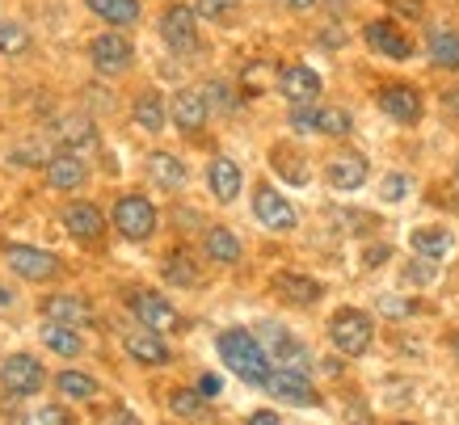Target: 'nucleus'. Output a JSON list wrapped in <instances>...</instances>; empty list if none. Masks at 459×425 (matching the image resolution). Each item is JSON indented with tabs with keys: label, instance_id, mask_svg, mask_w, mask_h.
<instances>
[{
	"label": "nucleus",
	"instance_id": "f257e3e1",
	"mask_svg": "<svg viewBox=\"0 0 459 425\" xmlns=\"http://www.w3.org/2000/svg\"><path fill=\"white\" fill-rule=\"evenodd\" d=\"M215 350H220L223 367L232 370L237 379H245L249 387H265V384H270L274 367H270V358H265L262 342H257L253 333H245V329H228V333H220Z\"/></svg>",
	"mask_w": 459,
	"mask_h": 425
},
{
	"label": "nucleus",
	"instance_id": "f03ea898",
	"mask_svg": "<svg viewBox=\"0 0 459 425\" xmlns=\"http://www.w3.org/2000/svg\"><path fill=\"white\" fill-rule=\"evenodd\" d=\"M0 257L9 261V270H13L22 282H56V278H64V257H56L51 248L0 240Z\"/></svg>",
	"mask_w": 459,
	"mask_h": 425
},
{
	"label": "nucleus",
	"instance_id": "7ed1b4c3",
	"mask_svg": "<svg viewBox=\"0 0 459 425\" xmlns=\"http://www.w3.org/2000/svg\"><path fill=\"white\" fill-rule=\"evenodd\" d=\"M329 342H333L337 354L346 358H362L376 342V329H371V316L359 312V308H342V312L329 320Z\"/></svg>",
	"mask_w": 459,
	"mask_h": 425
},
{
	"label": "nucleus",
	"instance_id": "20e7f679",
	"mask_svg": "<svg viewBox=\"0 0 459 425\" xmlns=\"http://www.w3.org/2000/svg\"><path fill=\"white\" fill-rule=\"evenodd\" d=\"M114 228L123 240L131 245H143V240H152L156 236V206L143 198V194H123L118 203H114Z\"/></svg>",
	"mask_w": 459,
	"mask_h": 425
},
{
	"label": "nucleus",
	"instance_id": "39448f33",
	"mask_svg": "<svg viewBox=\"0 0 459 425\" xmlns=\"http://www.w3.org/2000/svg\"><path fill=\"white\" fill-rule=\"evenodd\" d=\"M0 387H4V396H39L42 387H47V367H42L34 354H9L0 362Z\"/></svg>",
	"mask_w": 459,
	"mask_h": 425
},
{
	"label": "nucleus",
	"instance_id": "423d86ee",
	"mask_svg": "<svg viewBox=\"0 0 459 425\" xmlns=\"http://www.w3.org/2000/svg\"><path fill=\"white\" fill-rule=\"evenodd\" d=\"M350 126H354V118H350L342 106H295L291 110V131H299V135H329V139H342L350 135Z\"/></svg>",
	"mask_w": 459,
	"mask_h": 425
},
{
	"label": "nucleus",
	"instance_id": "0eeeda50",
	"mask_svg": "<svg viewBox=\"0 0 459 425\" xmlns=\"http://www.w3.org/2000/svg\"><path fill=\"white\" fill-rule=\"evenodd\" d=\"M160 39H165V47L178 51V56L198 51V9H190V4H169L165 13H160Z\"/></svg>",
	"mask_w": 459,
	"mask_h": 425
},
{
	"label": "nucleus",
	"instance_id": "6e6552de",
	"mask_svg": "<svg viewBox=\"0 0 459 425\" xmlns=\"http://www.w3.org/2000/svg\"><path fill=\"white\" fill-rule=\"evenodd\" d=\"M126 308H131V316H135L140 325H148V329H156V333H173L181 325L178 308H173L160 291H126Z\"/></svg>",
	"mask_w": 459,
	"mask_h": 425
},
{
	"label": "nucleus",
	"instance_id": "1a4fd4ad",
	"mask_svg": "<svg viewBox=\"0 0 459 425\" xmlns=\"http://www.w3.org/2000/svg\"><path fill=\"white\" fill-rule=\"evenodd\" d=\"M89 59H93V68H98L101 76H118V72L131 68L135 47H131V39H126V34L106 30V34H98V39L89 42Z\"/></svg>",
	"mask_w": 459,
	"mask_h": 425
},
{
	"label": "nucleus",
	"instance_id": "9d476101",
	"mask_svg": "<svg viewBox=\"0 0 459 425\" xmlns=\"http://www.w3.org/2000/svg\"><path fill=\"white\" fill-rule=\"evenodd\" d=\"M265 392H270L274 400H282V404H299V409H320V392L312 387V379H307V370L279 367L274 375H270V384H265Z\"/></svg>",
	"mask_w": 459,
	"mask_h": 425
},
{
	"label": "nucleus",
	"instance_id": "9b49d317",
	"mask_svg": "<svg viewBox=\"0 0 459 425\" xmlns=\"http://www.w3.org/2000/svg\"><path fill=\"white\" fill-rule=\"evenodd\" d=\"M59 220L72 232V240H81V245H98L101 236H106V215L89 198H72L68 206H59Z\"/></svg>",
	"mask_w": 459,
	"mask_h": 425
},
{
	"label": "nucleus",
	"instance_id": "f8f14e48",
	"mask_svg": "<svg viewBox=\"0 0 459 425\" xmlns=\"http://www.w3.org/2000/svg\"><path fill=\"white\" fill-rule=\"evenodd\" d=\"M253 215H257V223L262 228H270V232H291L295 223H299V215H295V206L282 198L270 181H262L257 190H253Z\"/></svg>",
	"mask_w": 459,
	"mask_h": 425
},
{
	"label": "nucleus",
	"instance_id": "ddd939ff",
	"mask_svg": "<svg viewBox=\"0 0 459 425\" xmlns=\"http://www.w3.org/2000/svg\"><path fill=\"white\" fill-rule=\"evenodd\" d=\"M169 114H173V126H178V131L198 135L211 118V101L203 97V89H181V93H173V101H169Z\"/></svg>",
	"mask_w": 459,
	"mask_h": 425
},
{
	"label": "nucleus",
	"instance_id": "4468645a",
	"mask_svg": "<svg viewBox=\"0 0 459 425\" xmlns=\"http://www.w3.org/2000/svg\"><path fill=\"white\" fill-rule=\"evenodd\" d=\"M47 186L59 194H76L89 186V169H84V160L76 156V152H59V156H51L47 160Z\"/></svg>",
	"mask_w": 459,
	"mask_h": 425
},
{
	"label": "nucleus",
	"instance_id": "2eb2a0df",
	"mask_svg": "<svg viewBox=\"0 0 459 425\" xmlns=\"http://www.w3.org/2000/svg\"><path fill=\"white\" fill-rule=\"evenodd\" d=\"M320 76L307 64H291V68H282L279 72V93L291 101V106H307V101H316L320 97Z\"/></svg>",
	"mask_w": 459,
	"mask_h": 425
},
{
	"label": "nucleus",
	"instance_id": "dca6fc26",
	"mask_svg": "<svg viewBox=\"0 0 459 425\" xmlns=\"http://www.w3.org/2000/svg\"><path fill=\"white\" fill-rule=\"evenodd\" d=\"M379 110L396 123H418L421 118V93L413 84H384L379 89Z\"/></svg>",
	"mask_w": 459,
	"mask_h": 425
},
{
	"label": "nucleus",
	"instance_id": "f3484780",
	"mask_svg": "<svg viewBox=\"0 0 459 425\" xmlns=\"http://www.w3.org/2000/svg\"><path fill=\"white\" fill-rule=\"evenodd\" d=\"M39 312L47 316V320H59V325H76V329L93 320V308H89V299H81V295H72V291L47 295V299L39 303Z\"/></svg>",
	"mask_w": 459,
	"mask_h": 425
},
{
	"label": "nucleus",
	"instance_id": "a211bd4d",
	"mask_svg": "<svg viewBox=\"0 0 459 425\" xmlns=\"http://www.w3.org/2000/svg\"><path fill=\"white\" fill-rule=\"evenodd\" d=\"M362 39H367L371 51H379V56H388V59L413 56V42L404 39V30H396L392 22H367V26H362Z\"/></svg>",
	"mask_w": 459,
	"mask_h": 425
},
{
	"label": "nucleus",
	"instance_id": "6ab92c4d",
	"mask_svg": "<svg viewBox=\"0 0 459 425\" xmlns=\"http://www.w3.org/2000/svg\"><path fill=\"white\" fill-rule=\"evenodd\" d=\"M325 178L342 194L362 190V186H367V160H362L359 152H342V156H333V160L325 165Z\"/></svg>",
	"mask_w": 459,
	"mask_h": 425
},
{
	"label": "nucleus",
	"instance_id": "aec40b11",
	"mask_svg": "<svg viewBox=\"0 0 459 425\" xmlns=\"http://www.w3.org/2000/svg\"><path fill=\"white\" fill-rule=\"evenodd\" d=\"M126 354L135 358V362H143V367H165L169 362V345L160 342V333L148 329V325H140V329H131L123 337Z\"/></svg>",
	"mask_w": 459,
	"mask_h": 425
},
{
	"label": "nucleus",
	"instance_id": "412c9836",
	"mask_svg": "<svg viewBox=\"0 0 459 425\" xmlns=\"http://www.w3.org/2000/svg\"><path fill=\"white\" fill-rule=\"evenodd\" d=\"M207 186H211V194H215L220 203H237V198H240V186H245V173H240L237 160L215 156V160L207 165Z\"/></svg>",
	"mask_w": 459,
	"mask_h": 425
},
{
	"label": "nucleus",
	"instance_id": "4be33fe9",
	"mask_svg": "<svg viewBox=\"0 0 459 425\" xmlns=\"http://www.w3.org/2000/svg\"><path fill=\"white\" fill-rule=\"evenodd\" d=\"M274 291H279V295L291 303V308H307V303H316L320 295H325V287H320L316 278L295 274V270H282V274H274Z\"/></svg>",
	"mask_w": 459,
	"mask_h": 425
},
{
	"label": "nucleus",
	"instance_id": "5701e85b",
	"mask_svg": "<svg viewBox=\"0 0 459 425\" xmlns=\"http://www.w3.org/2000/svg\"><path fill=\"white\" fill-rule=\"evenodd\" d=\"M148 178H152V186H160L165 194L186 190V165H181L173 152H152V156H148Z\"/></svg>",
	"mask_w": 459,
	"mask_h": 425
},
{
	"label": "nucleus",
	"instance_id": "b1692460",
	"mask_svg": "<svg viewBox=\"0 0 459 425\" xmlns=\"http://www.w3.org/2000/svg\"><path fill=\"white\" fill-rule=\"evenodd\" d=\"M39 342L47 345L51 354H59V358L84 354V337H81V329H76V325H59V320H47V325H42V333H39Z\"/></svg>",
	"mask_w": 459,
	"mask_h": 425
},
{
	"label": "nucleus",
	"instance_id": "393cba45",
	"mask_svg": "<svg viewBox=\"0 0 459 425\" xmlns=\"http://www.w3.org/2000/svg\"><path fill=\"white\" fill-rule=\"evenodd\" d=\"M409 248L421 253V257L443 261L446 253L455 248V236L446 232V228H413V232H409Z\"/></svg>",
	"mask_w": 459,
	"mask_h": 425
},
{
	"label": "nucleus",
	"instance_id": "a878e982",
	"mask_svg": "<svg viewBox=\"0 0 459 425\" xmlns=\"http://www.w3.org/2000/svg\"><path fill=\"white\" fill-rule=\"evenodd\" d=\"M203 248H207V257L220 261V265H237L240 253H245V245L237 240V232H228V228H207Z\"/></svg>",
	"mask_w": 459,
	"mask_h": 425
},
{
	"label": "nucleus",
	"instance_id": "bb28decb",
	"mask_svg": "<svg viewBox=\"0 0 459 425\" xmlns=\"http://www.w3.org/2000/svg\"><path fill=\"white\" fill-rule=\"evenodd\" d=\"M89 13H98L106 26H135L140 22V0H84Z\"/></svg>",
	"mask_w": 459,
	"mask_h": 425
},
{
	"label": "nucleus",
	"instance_id": "cd10ccee",
	"mask_svg": "<svg viewBox=\"0 0 459 425\" xmlns=\"http://www.w3.org/2000/svg\"><path fill=\"white\" fill-rule=\"evenodd\" d=\"M131 114H135V126H143L148 135H160V131H165V97L152 93V89L135 97Z\"/></svg>",
	"mask_w": 459,
	"mask_h": 425
},
{
	"label": "nucleus",
	"instance_id": "c85d7f7f",
	"mask_svg": "<svg viewBox=\"0 0 459 425\" xmlns=\"http://www.w3.org/2000/svg\"><path fill=\"white\" fill-rule=\"evenodd\" d=\"M51 384H56L59 396H68V400H93L98 396V379H93V375H84V370H72V367L59 370Z\"/></svg>",
	"mask_w": 459,
	"mask_h": 425
},
{
	"label": "nucleus",
	"instance_id": "c756f323",
	"mask_svg": "<svg viewBox=\"0 0 459 425\" xmlns=\"http://www.w3.org/2000/svg\"><path fill=\"white\" fill-rule=\"evenodd\" d=\"M160 270H165V282H173V287H198V261L186 248H173Z\"/></svg>",
	"mask_w": 459,
	"mask_h": 425
},
{
	"label": "nucleus",
	"instance_id": "7c9ffc66",
	"mask_svg": "<svg viewBox=\"0 0 459 425\" xmlns=\"http://www.w3.org/2000/svg\"><path fill=\"white\" fill-rule=\"evenodd\" d=\"M270 165H274V173H282V178L291 181V186H307V178H312L307 160L295 148H274L270 152Z\"/></svg>",
	"mask_w": 459,
	"mask_h": 425
},
{
	"label": "nucleus",
	"instance_id": "2f4dec72",
	"mask_svg": "<svg viewBox=\"0 0 459 425\" xmlns=\"http://www.w3.org/2000/svg\"><path fill=\"white\" fill-rule=\"evenodd\" d=\"M169 409H173V417H181V421H207L211 409H207V396L203 392H173L169 396Z\"/></svg>",
	"mask_w": 459,
	"mask_h": 425
},
{
	"label": "nucleus",
	"instance_id": "473e14b6",
	"mask_svg": "<svg viewBox=\"0 0 459 425\" xmlns=\"http://www.w3.org/2000/svg\"><path fill=\"white\" fill-rule=\"evenodd\" d=\"M430 59L438 68H459V34L455 30H434L430 34Z\"/></svg>",
	"mask_w": 459,
	"mask_h": 425
},
{
	"label": "nucleus",
	"instance_id": "72a5a7b5",
	"mask_svg": "<svg viewBox=\"0 0 459 425\" xmlns=\"http://www.w3.org/2000/svg\"><path fill=\"white\" fill-rule=\"evenodd\" d=\"M56 135L68 143V148H89L93 139H98V131H93V123L89 118H81V114H72V118H64V123L56 126Z\"/></svg>",
	"mask_w": 459,
	"mask_h": 425
},
{
	"label": "nucleus",
	"instance_id": "f704fd0d",
	"mask_svg": "<svg viewBox=\"0 0 459 425\" xmlns=\"http://www.w3.org/2000/svg\"><path fill=\"white\" fill-rule=\"evenodd\" d=\"M274 358H279V367H295V370H307V367H312L307 345L295 342V337H287V333H279V342H274Z\"/></svg>",
	"mask_w": 459,
	"mask_h": 425
},
{
	"label": "nucleus",
	"instance_id": "c9c22d12",
	"mask_svg": "<svg viewBox=\"0 0 459 425\" xmlns=\"http://www.w3.org/2000/svg\"><path fill=\"white\" fill-rule=\"evenodd\" d=\"M34 39H30L26 26H17V22H0V56H26Z\"/></svg>",
	"mask_w": 459,
	"mask_h": 425
},
{
	"label": "nucleus",
	"instance_id": "e433bc0d",
	"mask_svg": "<svg viewBox=\"0 0 459 425\" xmlns=\"http://www.w3.org/2000/svg\"><path fill=\"white\" fill-rule=\"evenodd\" d=\"M434 278H438V261L434 257H421L418 253V261L404 265V282H413V287H430Z\"/></svg>",
	"mask_w": 459,
	"mask_h": 425
},
{
	"label": "nucleus",
	"instance_id": "4c0bfd02",
	"mask_svg": "<svg viewBox=\"0 0 459 425\" xmlns=\"http://www.w3.org/2000/svg\"><path fill=\"white\" fill-rule=\"evenodd\" d=\"M379 312L388 316V320H404V316H413L421 308L418 299H401V295H379V303H376Z\"/></svg>",
	"mask_w": 459,
	"mask_h": 425
},
{
	"label": "nucleus",
	"instance_id": "58836bf2",
	"mask_svg": "<svg viewBox=\"0 0 459 425\" xmlns=\"http://www.w3.org/2000/svg\"><path fill=\"white\" fill-rule=\"evenodd\" d=\"M203 97H207L211 106H215V110H237V97H232V89H228V84L223 81H211V84H203Z\"/></svg>",
	"mask_w": 459,
	"mask_h": 425
},
{
	"label": "nucleus",
	"instance_id": "ea45409f",
	"mask_svg": "<svg viewBox=\"0 0 459 425\" xmlns=\"http://www.w3.org/2000/svg\"><path fill=\"white\" fill-rule=\"evenodd\" d=\"M232 9H237V0H198V17H207V22H232Z\"/></svg>",
	"mask_w": 459,
	"mask_h": 425
},
{
	"label": "nucleus",
	"instance_id": "a19ab883",
	"mask_svg": "<svg viewBox=\"0 0 459 425\" xmlns=\"http://www.w3.org/2000/svg\"><path fill=\"white\" fill-rule=\"evenodd\" d=\"M404 194H409V178H404V173H388L384 186H379V198H384V203H401Z\"/></svg>",
	"mask_w": 459,
	"mask_h": 425
},
{
	"label": "nucleus",
	"instance_id": "79ce46f5",
	"mask_svg": "<svg viewBox=\"0 0 459 425\" xmlns=\"http://www.w3.org/2000/svg\"><path fill=\"white\" fill-rule=\"evenodd\" d=\"M34 421H42V425H72V409H64V404H47V409L34 412Z\"/></svg>",
	"mask_w": 459,
	"mask_h": 425
},
{
	"label": "nucleus",
	"instance_id": "37998d69",
	"mask_svg": "<svg viewBox=\"0 0 459 425\" xmlns=\"http://www.w3.org/2000/svg\"><path fill=\"white\" fill-rule=\"evenodd\" d=\"M220 387H223V379L220 375H203V379H198V392H203V396H220Z\"/></svg>",
	"mask_w": 459,
	"mask_h": 425
},
{
	"label": "nucleus",
	"instance_id": "c03bdc74",
	"mask_svg": "<svg viewBox=\"0 0 459 425\" xmlns=\"http://www.w3.org/2000/svg\"><path fill=\"white\" fill-rule=\"evenodd\" d=\"M392 9H396V13H404V17H421L418 0H392Z\"/></svg>",
	"mask_w": 459,
	"mask_h": 425
},
{
	"label": "nucleus",
	"instance_id": "a18cd8bd",
	"mask_svg": "<svg viewBox=\"0 0 459 425\" xmlns=\"http://www.w3.org/2000/svg\"><path fill=\"white\" fill-rule=\"evenodd\" d=\"M282 417L279 412H270V409H262V412H249V425H279Z\"/></svg>",
	"mask_w": 459,
	"mask_h": 425
},
{
	"label": "nucleus",
	"instance_id": "49530a36",
	"mask_svg": "<svg viewBox=\"0 0 459 425\" xmlns=\"http://www.w3.org/2000/svg\"><path fill=\"white\" fill-rule=\"evenodd\" d=\"M379 261H388V245H376V248H367V265H379Z\"/></svg>",
	"mask_w": 459,
	"mask_h": 425
},
{
	"label": "nucleus",
	"instance_id": "de8ad7c7",
	"mask_svg": "<svg viewBox=\"0 0 459 425\" xmlns=\"http://www.w3.org/2000/svg\"><path fill=\"white\" fill-rule=\"evenodd\" d=\"M443 106L451 114H459V89H446V93H443Z\"/></svg>",
	"mask_w": 459,
	"mask_h": 425
},
{
	"label": "nucleus",
	"instance_id": "09e8293b",
	"mask_svg": "<svg viewBox=\"0 0 459 425\" xmlns=\"http://www.w3.org/2000/svg\"><path fill=\"white\" fill-rule=\"evenodd\" d=\"M287 4H291L295 13H304V9H316V0H287Z\"/></svg>",
	"mask_w": 459,
	"mask_h": 425
},
{
	"label": "nucleus",
	"instance_id": "8fccbe9b",
	"mask_svg": "<svg viewBox=\"0 0 459 425\" xmlns=\"http://www.w3.org/2000/svg\"><path fill=\"white\" fill-rule=\"evenodd\" d=\"M451 350H455V358H459V333H455V342H451Z\"/></svg>",
	"mask_w": 459,
	"mask_h": 425
},
{
	"label": "nucleus",
	"instance_id": "3c124183",
	"mask_svg": "<svg viewBox=\"0 0 459 425\" xmlns=\"http://www.w3.org/2000/svg\"><path fill=\"white\" fill-rule=\"evenodd\" d=\"M455 181H459V160H455Z\"/></svg>",
	"mask_w": 459,
	"mask_h": 425
}]
</instances>
